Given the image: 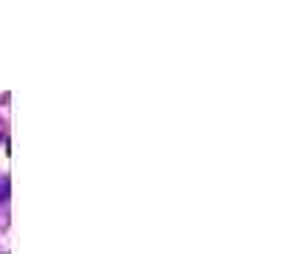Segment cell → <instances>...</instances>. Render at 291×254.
I'll use <instances>...</instances> for the list:
<instances>
[]
</instances>
